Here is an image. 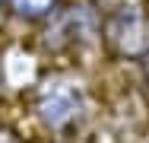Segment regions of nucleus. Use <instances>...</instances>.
I'll use <instances>...</instances> for the list:
<instances>
[{"mask_svg":"<svg viewBox=\"0 0 149 143\" xmlns=\"http://www.w3.org/2000/svg\"><path fill=\"white\" fill-rule=\"evenodd\" d=\"M102 45L118 60H146L149 57V13L136 3H120L102 16Z\"/></svg>","mask_w":149,"mask_h":143,"instance_id":"2","label":"nucleus"},{"mask_svg":"<svg viewBox=\"0 0 149 143\" xmlns=\"http://www.w3.org/2000/svg\"><path fill=\"white\" fill-rule=\"evenodd\" d=\"M32 108H35V118L54 130V134H67L73 130L83 114H86V95L79 83H73L70 76H48L35 86V95H32Z\"/></svg>","mask_w":149,"mask_h":143,"instance_id":"1","label":"nucleus"},{"mask_svg":"<svg viewBox=\"0 0 149 143\" xmlns=\"http://www.w3.org/2000/svg\"><path fill=\"white\" fill-rule=\"evenodd\" d=\"M0 16H3V0H0Z\"/></svg>","mask_w":149,"mask_h":143,"instance_id":"7","label":"nucleus"},{"mask_svg":"<svg viewBox=\"0 0 149 143\" xmlns=\"http://www.w3.org/2000/svg\"><path fill=\"white\" fill-rule=\"evenodd\" d=\"M67 0H3V10L19 22H45Z\"/></svg>","mask_w":149,"mask_h":143,"instance_id":"4","label":"nucleus"},{"mask_svg":"<svg viewBox=\"0 0 149 143\" xmlns=\"http://www.w3.org/2000/svg\"><path fill=\"white\" fill-rule=\"evenodd\" d=\"M143 73H146V83H149V57L143 60Z\"/></svg>","mask_w":149,"mask_h":143,"instance_id":"6","label":"nucleus"},{"mask_svg":"<svg viewBox=\"0 0 149 143\" xmlns=\"http://www.w3.org/2000/svg\"><path fill=\"white\" fill-rule=\"evenodd\" d=\"M98 35H102V13L89 0H67L51 19H45L41 45L54 54H63V51L83 48Z\"/></svg>","mask_w":149,"mask_h":143,"instance_id":"3","label":"nucleus"},{"mask_svg":"<svg viewBox=\"0 0 149 143\" xmlns=\"http://www.w3.org/2000/svg\"><path fill=\"white\" fill-rule=\"evenodd\" d=\"M0 143H26V140H22L16 130H10V127H3V124H0Z\"/></svg>","mask_w":149,"mask_h":143,"instance_id":"5","label":"nucleus"}]
</instances>
